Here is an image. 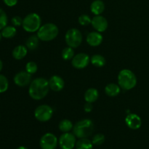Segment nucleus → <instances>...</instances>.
<instances>
[{
    "label": "nucleus",
    "instance_id": "obj_1",
    "mask_svg": "<svg viewBox=\"0 0 149 149\" xmlns=\"http://www.w3.org/2000/svg\"><path fill=\"white\" fill-rule=\"evenodd\" d=\"M49 81L45 78H36L32 80L29 89V94L32 99L39 100L47 96L49 90Z\"/></svg>",
    "mask_w": 149,
    "mask_h": 149
},
{
    "label": "nucleus",
    "instance_id": "obj_2",
    "mask_svg": "<svg viewBox=\"0 0 149 149\" xmlns=\"http://www.w3.org/2000/svg\"><path fill=\"white\" fill-rule=\"evenodd\" d=\"M93 121L89 119H84L77 122L73 127V133L78 138H88L93 132Z\"/></svg>",
    "mask_w": 149,
    "mask_h": 149
},
{
    "label": "nucleus",
    "instance_id": "obj_3",
    "mask_svg": "<svg viewBox=\"0 0 149 149\" xmlns=\"http://www.w3.org/2000/svg\"><path fill=\"white\" fill-rule=\"evenodd\" d=\"M118 83L122 90H130L136 86V76L130 70L123 69L119 73Z\"/></svg>",
    "mask_w": 149,
    "mask_h": 149
},
{
    "label": "nucleus",
    "instance_id": "obj_4",
    "mask_svg": "<svg viewBox=\"0 0 149 149\" xmlns=\"http://www.w3.org/2000/svg\"><path fill=\"white\" fill-rule=\"evenodd\" d=\"M58 32L59 30L56 25L52 23H48L39 28L37 31V36L41 41L49 42L58 36Z\"/></svg>",
    "mask_w": 149,
    "mask_h": 149
},
{
    "label": "nucleus",
    "instance_id": "obj_5",
    "mask_svg": "<svg viewBox=\"0 0 149 149\" xmlns=\"http://www.w3.org/2000/svg\"><path fill=\"white\" fill-rule=\"evenodd\" d=\"M42 24L41 17L37 13H30L24 17L23 20V29L29 33L38 31Z\"/></svg>",
    "mask_w": 149,
    "mask_h": 149
},
{
    "label": "nucleus",
    "instance_id": "obj_6",
    "mask_svg": "<svg viewBox=\"0 0 149 149\" xmlns=\"http://www.w3.org/2000/svg\"><path fill=\"white\" fill-rule=\"evenodd\" d=\"M65 40L68 47L72 48L78 47L82 42V35L81 31L74 28L69 29L65 33Z\"/></svg>",
    "mask_w": 149,
    "mask_h": 149
},
{
    "label": "nucleus",
    "instance_id": "obj_7",
    "mask_svg": "<svg viewBox=\"0 0 149 149\" xmlns=\"http://www.w3.org/2000/svg\"><path fill=\"white\" fill-rule=\"evenodd\" d=\"M53 115V110L48 105H41L34 111V116L41 122H46L50 120Z\"/></svg>",
    "mask_w": 149,
    "mask_h": 149
},
{
    "label": "nucleus",
    "instance_id": "obj_8",
    "mask_svg": "<svg viewBox=\"0 0 149 149\" xmlns=\"http://www.w3.org/2000/svg\"><path fill=\"white\" fill-rule=\"evenodd\" d=\"M76 138L74 133L64 132L58 140V144L61 149H73L76 146Z\"/></svg>",
    "mask_w": 149,
    "mask_h": 149
},
{
    "label": "nucleus",
    "instance_id": "obj_9",
    "mask_svg": "<svg viewBox=\"0 0 149 149\" xmlns=\"http://www.w3.org/2000/svg\"><path fill=\"white\" fill-rule=\"evenodd\" d=\"M58 141L54 134L47 132L42 135L39 141V145L42 149H55L58 146Z\"/></svg>",
    "mask_w": 149,
    "mask_h": 149
},
{
    "label": "nucleus",
    "instance_id": "obj_10",
    "mask_svg": "<svg viewBox=\"0 0 149 149\" xmlns=\"http://www.w3.org/2000/svg\"><path fill=\"white\" fill-rule=\"evenodd\" d=\"M90 61V58L88 55L86 53H79L74 55L71 61V64L75 68L83 69L88 65Z\"/></svg>",
    "mask_w": 149,
    "mask_h": 149
},
{
    "label": "nucleus",
    "instance_id": "obj_11",
    "mask_svg": "<svg viewBox=\"0 0 149 149\" xmlns=\"http://www.w3.org/2000/svg\"><path fill=\"white\" fill-rule=\"evenodd\" d=\"M31 74L27 71H20L14 77V82L19 87H26L31 82Z\"/></svg>",
    "mask_w": 149,
    "mask_h": 149
},
{
    "label": "nucleus",
    "instance_id": "obj_12",
    "mask_svg": "<svg viewBox=\"0 0 149 149\" xmlns=\"http://www.w3.org/2000/svg\"><path fill=\"white\" fill-rule=\"evenodd\" d=\"M91 24L93 27L100 33L104 32L107 29L108 26H109V23H108L106 17L100 15H95L93 17Z\"/></svg>",
    "mask_w": 149,
    "mask_h": 149
},
{
    "label": "nucleus",
    "instance_id": "obj_13",
    "mask_svg": "<svg viewBox=\"0 0 149 149\" xmlns=\"http://www.w3.org/2000/svg\"><path fill=\"white\" fill-rule=\"evenodd\" d=\"M125 123L130 129L138 130L142 125V120L136 113H130L125 118Z\"/></svg>",
    "mask_w": 149,
    "mask_h": 149
},
{
    "label": "nucleus",
    "instance_id": "obj_14",
    "mask_svg": "<svg viewBox=\"0 0 149 149\" xmlns=\"http://www.w3.org/2000/svg\"><path fill=\"white\" fill-rule=\"evenodd\" d=\"M65 83L63 79L59 76H52L49 80V86L50 90L54 92H60L63 89Z\"/></svg>",
    "mask_w": 149,
    "mask_h": 149
},
{
    "label": "nucleus",
    "instance_id": "obj_15",
    "mask_svg": "<svg viewBox=\"0 0 149 149\" xmlns=\"http://www.w3.org/2000/svg\"><path fill=\"white\" fill-rule=\"evenodd\" d=\"M103 35L98 31L90 32L87 36V42L90 46L97 47L103 42Z\"/></svg>",
    "mask_w": 149,
    "mask_h": 149
},
{
    "label": "nucleus",
    "instance_id": "obj_16",
    "mask_svg": "<svg viewBox=\"0 0 149 149\" xmlns=\"http://www.w3.org/2000/svg\"><path fill=\"white\" fill-rule=\"evenodd\" d=\"M105 4L102 0H95L90 5V10L95 15H100L104 12Z\"/></svg>",
    "mask_w": 149,
    "mask_h": 149
},
{
    "label": "nucleus",
    "instance_id": "obj_17",
    "mask_svg": "<svg viewBox=\"0 0 149 149\" xmlns=\"http://www.w3.org/2000/svg\"><path fill=\"white\" fill-rule=\"evenodd\" d=\"M28 53V48L26 46L18 45L15 47L13 50V57L16 60H21L26 56Z\"/></svg>",
    "mask_w": 149,
    "mask_h": 149
},
{
    "label": "nucleus",
    "instance_id": "obj_18",
    "mask_svg": "<svg viewBox=\"0 0 149 149\" xmlns=\"http://www.w3.org/2000/svg\"><path fill=\"white\" fill-rule=\"evenodd\" d=\"M120 86L114 83H110L105 87V93L109 97H116L120 93Z\"/></svg>",
    "mask_w": 149,
    "mask_h": 149
},
{
    "label": "nucleus",
    "instance_id": "obj_19",
    "mask_svg": "<svg viewBox=\"0 0 149 149\" xmlns=\"http://www.w3.org/2000/svg\"><path fill=\"white\" fill-rule=\"evenodd\" d=\"M99 93L95 88H90L84 93V100L88 103H94L98 99Z\"/></svg>",
    "mask_w": 149,
    "mask_h": 149
},
{
    "label": "nucleus",
    "instance_id": "obj_20",
    "mask_svg": "<svg viewBox=\"0 0 149 149\" xmlns=\"http://www.w3.org/2000/svg\"><path fill=\"white\" fill-rule=\"evenodd\" d=\"M93 142L87 138H79V140L76 143V148L77 149H93Z\"/></svg>",
    "mask_w": 149,
    "mask_h": 149
},
{
    "label": "nucleus",
    "instance_id": "obj_21",
    "mask_svg": "<svg viewBox=\"0 0 149 149\" xmlns=\"http://www.w3.org/2000/svg\"><path fill=\"white\" fill-rule=\"evenodd\" d=\"M39 37L35 35H32V36H29L27 39L26 42V47L28 48L30 50H34L39 46Z\"/></svg>",
    "mask_w": 149,
    "mask_h": 149
},
{
    "label": "nucleus",
    "instance_id": "obj_22",
    "mask_svg": "<svg viewBox=\"0 0 149 149\" xmlns=\"http://www.w3.org/2000/svg\"><path fill=\"white\" fill-rule=\"evenodd\" d=\"M1 36L7 39H11L14 37L17 33V30H16L15 26H7L1 30Z\"/></svg>",
    "mask_w": 149,
    "mask_h": 149
},
{
    "label": "nucleus",
    "instance_id": "obj_23",
    "mask_svg": "<svg viewBox=\"0 0 149 149\" xmlns=\"http://www.w3.org/2000/svg\"><path fill=\"white\" fill-rule=\"evenodd\" d=\"M90 62L94 66L100 68L106 64V59L103 55L97 54V55H94L92 57L91 59H90Z\"/></svg>",
    "mask_w": 149,
    "mask_h": 149
},
{
    "label": "nucleus",
    "instance_id": "obj_24",
    "mask_svg": "<svg viewBox=\"0 0 149 149\" xmlns=\"http://www.w3.org/2000/svg\"><path fill=\"white\" fill-rule=\"evenodd\" d=\"M59 130L63 132H69L71 130H73L74 125L72 122L68 119H63L60 122L58 125Z\"/></svg>",
    "mask_w": 149,
    "mask_h": 149
},
{
    "label": "nucleus",
    "instance_id": "obj_25",
    "mask_svg": "<svg viewBox=\"0 0 149 149\" xmlns=\"http://www.w3.org/2000/svg\"><path fill=\"white\" fill-rule=\"evenodd\" d=\"M74 57V48L71 47H65L62 51V58L65 61H70L72 60Z\"/></svg>",
    "mask_w": 149,
    "mask_h": 149
},
{
    "label": "nucleus",
    "instance_id": "obj_26",
    "mask_svg": "<svg viewBox=\"0 0 149 149\" xmlns=\"http://www.w3.org/2000/svg\"><path fill=\"white\" fill-rule=\"evenodd\" d=\"M9 82L5 76L0 74V93L6 92L8 89Z\"/></svg>",
    "mask_w": 149,
    "mask_h": 149
},
{
    "label": "nucleus",
    "instance_id": "obj_27",
    "mask_svg": "<svg viewBox=\"0 0 149 149\" xmlns=\"http://www.w3.org/2000/svg\"><path fill=\"white\" fill-rule=\"evenodd\" d=\"M38 66L37 64L35 62H33V61H30V62L27 63L26 65V71H27L28 73L32 74H35V73L37 71Z\"/></svg>",
    "mask_w": 149,
    "mask_h": 149
},
{
    "label": "nucleus",
    "instance_id": "obj_28",
    "mask_svg": "<svg viewBox=\"0 0 149 149\" xmlns=\"http://www.w3.org/2000/svg\"><path fill=\"white\" fill-rule=\"evenodd\" d=\"M92 142H93V145L95 146H100L105 142V136L103 134H96L95 135H94V137L93 138L92 140Z\"/></svg>",
    "mask_w": 149,
    "mask_h": 149
},
{
    "label": "nucleus",
    "instance_id": "obj_29",
    "mask_svg": "<svg viewBox=\"0 0 149 149\" xmlns=\"http://www.w3.org/2000/svg\"><path fill=\"white\" fill-rule=\"evenodd\" d=\"M7 24V16L5 12L0 8V30H2Z\"/></svg>",
    "mask_w": 149,
    "mask_h": 149
},
{
    "label": "nucleus",
    "instance_id": "obj_30",
    "mask_svg": "<svg viewBox=\"0 0 149 149\" xmlns=\"http://www.w3.org/2000/svg\"><path fill=\"white\" fill-rule=\"evenodd\" d=\"M79 23L81 26H88L92 22V19L87 15H81L79 17Z\"/></svg>",
    "mask_w": 149,
    "mask_h": 149
},
{
    "label": "nucleus",
    "instance_id": "obj_31",
    "mask_svg": "<svg viewBox=\"0 0 149 149\" xmlns=\"http://www.w3.org/2000/svg\"><path fill=\"white\" fill-rule=\"evenodd\" d=\"M23 19L20 16H15L12 18V23L13 26H20L23 24Z\"/></svg>",
    "mask_w": 149,
    "mask_h": 149
},
{
    "label": "nucleus",
    "instance_id": "obj_32",
    "mask_svg": "<svg viewBox=\"0 0 149 149\" xmlns=\"http://www.w3.org/2000/svg\"><path fill=\"white\" fill-rule=\"evenodd\" d=\"M93 106L92 104V103H88V102H86L85 105L84 106V111L87 112V113H90L93 111Z\"/></svg>",
    "mask_w": 149,
    "mask_h": 149
},
{
    "label": "nucleus",
    "instance_id": "obj_33",
    "mask_svg": "<svg viewBox=\"0 0 149 149\" xmlns=\"http://www.w3.org/2000/svg\"><path fill=\"white\" fill-rule=\"evenodd\" d=\"M17 1L18 0H3L4 4L8 7H14L15 5L17 4Z\"/></svg>",
    "mask_w": 149,
    "mask_h": 149
},
{
    "label": "nucleus",
    "instance_id": "obj_34",
    "mask_svg": "<svg viewBox=\"0 0 149 149\" xmlns=\"http://www.w3.org/2000/svg\"><path fill=\"white\" fill-rule=\"evenodd\" d=\"M2 68H3V63H2V61L0 60V71L2 70Z\"/></svg>",
    "mask_w": 149,
    "mask_h": 149
},
{
    "label": "nucleus",
    "instance_id": "obj_35",
    "mask_svg": "<svg viewBox=\"0 0 149 149\" xmlns=\"http://www.w3.org/2000/svg\"><path fill=\"white\" fill-rule=\"evenodd\" d=\"M17 149H28V148L25 146H20V147H18Z\"/></svg>",
    "mask_w": 149,
    "mask_h": 149
},
{
    "label": "nucleus",
    "instance_id": "obj_36",
    "mask_svg": "<svg viewBox=\"0 0 149 149\" xmlns=\"http://www.w3.org/2000/svg\"><path fill=\"white\" fill-rule=\"evenodd\" d=\"M1 36H1V33H0V41H1Z\"/></svg>",
    "mask_w": 149,
    "mask_h": 149
}]
</instances>
